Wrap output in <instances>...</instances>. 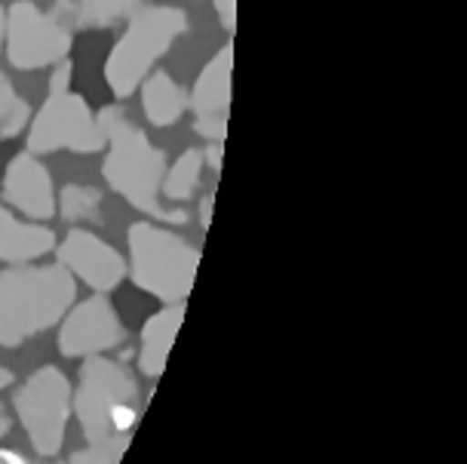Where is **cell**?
Masks as SVG:
<instances>
[{
	"label": "cell",
	"instance_id": "obj_1",
	"mask_svg": "<svg viewBox=\"0 0 467 464\" xmlns=\"http://www.w3.org/2000/svg\"><path fill=\"white\" fill-rule=\"evenodd\" d=\"M99 127L105 132V163L102 176L108 188L127 201L132 210L151 215L157 222H172L182 225L185 212L166 210L163 206V172H166V154L151 139L123 114V108L108 105L96 114Z\"/></svg>",
	"mask_w": 467,
	"mask_h": 464
},
{
	"label": "cell",
	"instance_id": "obj_2",
	"mask_svg": "<svg viewBox=\"0 0 467 464\" xmlns=\"http://www.w3.org/2000/svg\"><path fill=\"white\" fill-rule=\"evenodd\" d=\"M78 284L62 264H13L0 271V345L19 347L68 314Z\"/></svg>",
	"mask_w": 467,
	"mask_h": 464
},
{
	"label": "cell",
	"instance_id": "obj_3",
	"mask_svg": "<svg viewBox=\"0 0 467 464\" xmlns=\"http://www.w3.org/2000/svg\"><path fill=\"white\" fill-rule=\"evenodd\" d=\"M191 22L182 6L154 4L139 6L130 15L127 31L111 46L105 59V84L117 98H127L139 89L141 80L154 71V65L172 49L182 35H188Z\"/></svg>",
	"mask_w": 467,
	"mask_h": 464
},
{
	"label": "cell",
	"instance_id": "obj_4",
	"mask_svg": "<svg viewBox=\"0 0 467 464\" xmlns=\"http://www.w3.org/2000/svg\"><path fill=\"white\" fill-rule=\"evenodd\" d=\"M130 264L127 274L141 293L161 298L163 304L185 302L194 289L200 250L151 222H136L127 234Z\"/></svg>",
	"mask_w": 467,
	"mask_h": 464
},
{
	"label": "cell",
	"instance_id": "obj_5",
	"mask_svg": "<svg viewBox=\"0 0 467 464\" xmlns=\"http://www.w3.org/2000/svg\"><path fill=\"white\" fill-rule=\"evenodd\" d=\"M105 148V132L96 111L74 89H47V102L28 123V151L44 157L56 151L96 154Z\"/></svg>",
	"mask_w": 467,
	"mask_h": 464
},
{
	"label": "cell",
	"instance_id": "obj_6",
	"mask_svg": "<svg viewBox=\"0 0 467 464\" xmlns=\"http://www.w3.org/2000/svg\"><path fill=\"white\" fill-rule=\"evenodd\" d=\"M71 28L56 13L40 10L35 0H16L6 10L4 53L16 71L53 68L71 53Z\"/></svg>",
	"mask_w": 467,
	"mask_h": 464
},
{
	"label": "cell",
	"instance_id": "obj_7",
	"mask_svg": "<svg viewBox=\"0 0 467 464\" xmlns=\"http://www.w3.org/2000/svg\"><path fill=\"white\" fill-rule=\"evenodd\" d=\"M68 400H71V385L56 366L37 369L13 397L16 416H19L31 446H35L37 455H44V459L58 455V449H62V443H65Z\"/></svg>",
	"mask_w": 467,
	"mask_h": 464
},
{
	"label": "cell",
	"instance_id": "obj_8",
	"mask_svg": "<svg viewBox=\"0 0 467 464\" xmlns=\"http://www.w3.org/2000/svg\"><path fill=\"white\" fill-rule=\"evenodd\" d=\"M136 397V378L127 366L108 357H87L80 369V385L74 394V412H78L80 430L89 443L105 440L111 430V412L117 406Z\"/></svg>",
	"mask_w": 467,
	"mask_h": 464
},
{
	"label": "cell",
	"instance_id": "obj_9",
	"mask_svg": "<svg viewBox=\"0 0 467 464\" xmlns=\"http://www.w3.org/2000/svg\"><path fill=\"white\" fill-rule=\"evenodd\" d=\"M123 338H127V329L108 295H89L87 302H80L62 317L58 351L65 357H96V354L123 345Z\"/></svg>",
	"mask_w": 467,
	"mask_h": 464
},
{
	"label": "cell",
	"instance_id": "obj_10",
	"mask_svg": "<svg viewBox=\"0 0 467 464\" xmlns=\"http://www.w3.org/2000/svg\"><path fill=\"white\" fill-rule=\"evenodd\" d=\"M231 74H234V44L228 40L200 68L194 87L188 93V111L194 114V129L206 142H224V136H228Z\"/></svg>",
	"mask_w": 467,
	"mask_h": 464
},
{
	"label": "cell",
	"instance_id": "obj_11",
	"mask_svg": "<svg viewBox=\"0 0 467 464\" xmlns=\"http://www.w3.org/2000/svg\"><path fill=\"white\" fill-rule=\"evenodd\" d=\"M58 264L71 277H80L96 293H111L127 277V259L108 240L87 228H71L58 246Z\"/></svg>",
	"mask_w": 467,
	"mask_h": 464
},
{
	"label": "cell",
	"instance_id": "obj_12",
	"mask_svg": "<svg viewBox=\"0 0 467 464\" xmlns=\"http://www.w3.org/2000/svg\"><path fill=\"white\" fill-rule=\"evenodd\" d=\"M0 191H4V201L28 219L49 222L56 215V185L37 154L19 151L10 157Z\"/></svg>",
	"mask_w": 467,
	"mask_h": 464
},
{
	"label": "cell",
	"instance_id": "obj_13",
	"mask_svg": "<svg viewBox=\"0 0 467 464\" xmlns=\"http://www.w3.org/2000/svg\"><path fill=\"white\" fill-rule=\"evenodd\" d=\"M56 250V234L40 222H22L10 206H0V262L31 264Z\"/></svg>",
	"mask_w": 467,
	"mask_h": 464
},
{
	"label": "cell",
	"instance_id": "obj_14",
	"mask_svg": "<svg viewBox=\"0 0 467 464\" xmlns=\"http://www.w3.org/2000/svg\"><path fill=\"white\" fill-rule=\"evenodd\" d=\"M182 320H185V302L163 304L161 311L148 317L145 329H141V351H139L141 376H148V378L163 376L166 360H170V351L175 345V335H179V329H182Z\"/></svg>",
	"mask_w": 467,
	"mask_h": 464
},
{
	"label": "cell",
	"instance_id": "obj_15",
	"mask_svg": "<svg viewBox=\"0 0 467 464\" xmlns=\"http://www.w3.org/2000/svg\"><path fill=\"white\" fill-rule=\"evenodd\" d=\"M141 111L154 127H175L188 114V89L166 71H151L139 84Z\"/></svg>",
	"mask_w": 467,
	"mask_h": 464
},
{
	"label": "cell",
	"instance_id": "obj_16",
	"mask_svg": "<svg viewBox=\"0 0 467 464\" xmlns=\"http://www.w3.org/2000/svg\"><path fill=\"white\" fill-rule=\"evenodd\" d=\"M203 151L197 148H188L182 151L179 157L172 160V167H166L163 172V185H161V194L166 201L172 203H182V201H191L200 188V179H203Z\"/></svg>",
	"mask_w": 467,
	"mask_h": 464
},
{
	"label": "cell",
	"instance_id": "obj_17",
	"mask_svg": "<svg viewBox=\"0 0 467 464\" xmlns=\"http://www.w3.org/2000/svg\"><path fill=\"white\" fill-rule=\"evenodd\" d=\"M141 6V0H78L71 6V19L78 28L105 31L111 25L130 19Z\"/></svg>",
	"mask_w": 467,
	"mask_h": 464
},
{
	"label": "cell",
	"instance_id": "obj_18",
	"mask_svg": "<svg viewBox=\"0 0 467 464\" xmlns=\"http://www.w3.org/2000/svg\"><path fill=\"white\" fill-rule=\"evenodd\" d=\"M102 210V191L89 185H65L56 194V212L68 222H93Z\"/></svg>",
	"mask_w": 467,
	"mask_h": 464
},
{
	"label": "cell",
	"instance_id": "obj_19",
	"mask_svg": "<svg viewBox=\"0 0 467 464\" xmlns=\"http://www.w3.org/2000/svg\"><path fill=\"white\" fill-rule=\"evenodd\" d=\"M31 123L28 102L16 93L10 74L0 68V139H13Z\"/></svg>",
	"mask_w": 467,
	"mask_h": 464
},
{
	"label": "cell",
	"instance_id": "obj_20",
	"mask_svg": "<svg viewBox=\"0 0 467 464\" xmlns=\"http://www.w3.org/2000/svg\"><path fill=\"white\" fill-rule=\"evenodd\" d=\"M127 446H130V434H108L105 440L89 443V449L74 452L68 464H120Z\"/></svg>",
	"mask_w": 467,
	"mask_h": 464
},
{
	"label": "cell",
	"instance_id": "obj_21",
	"mask_svg": "<svg viewBox=\"0 0 467 464\" xmlns=\"http://www.w3.org/2000/svg\"><path fill=\"white\" fill-rule=\"evenodd\" d=\"M215 13H219L224 31L234 35V28H237V0H215Z\"/></svg>",
	"mask_w": 467,
	"mask_h": 464
},
{
	"label": "cell",
	"instance_id": "obj_22",
	"mask_svg": "<svg viewBox=\"0 0 467 464\" xmlns=\"http://www.w3.org/2000/svg\"><path fill=\"white\" fill-rule=\"evenodd\" d=\"M203 163H210L213 172L222 170V142H210V148L203 151Z\"/></svg>",
	"mask_w": 467,
	"mask_h": 464
},
{
	"label": "cell",
	"instance_id": "obj_23",
	"mask_svg": "<svg viewBox=\"0 0 467 464\" xmlns=\"http://www.w3.org/2000/svg\"><path fill=\"white\" fill-rule=\"evenodd\" d=\"M213 210H215V201H213V194H210V197H203V201H200V225H203V228H210Z\"/></svg>",
	"mask_w": 467,
	"mask_h": 464
},
{
	"label": "cell",
	"instance_id": "obj_24",
	"mask_svg": "<svg viewBox=\"0 0 467 464\" xmlns=\"http://www.w3.org/2000/svg\"><path fill=\"white\" fill-rule=\"evenodd\" d=\"M0 464H28V461H25L22 455L10 452V449H0Z\"/></svg>",
	"mask_w": 467,
	"mask_h": 464
},
{
	"label": "cell",
	"instance_id": "obj_25",
	"mask_svg": "<svg viewBox=\"0 0 467 464\" xmlns=\"http://www.w3.org/2000/svg\"><path fill=\"white\" fill-rule=\"evenodd\" d=\"M4 37H6V10L0 6V49H4Z\"/></svg>",
	"mask_w": 467,
	"mask_h": 464
},
{
	"label": "cell",
	"instance_id": "obj_26",
	"mask_svg": "<svg viewBox=\"0 0 467 464\" xmlns=\"http://www.w3.org/2000/svg\"><path fill=\"white\" fill-rule=\"evenodd\" d=\"M10 381H13V376H10V369H4V366H0V391H4V387H6V385H10Z\"/></svg>",
	"mask_w": 467,
	"mask_h": 464
},
{
	"label": "cell",
	"instance_id": "obj_27",
	"mask_svg": "<svg viewBox=\"0 0 467 464\" xmlns=\"http://www.w3.org/2000/svg\"><path fill=\"white\" fill-rule=\"evenodd\" d=\"M6 430H10V418H6L4 412H0V437H4Z\"/></svg>",
	"mask_w": 467,
	"mask_h": 464
}]
</instances>
